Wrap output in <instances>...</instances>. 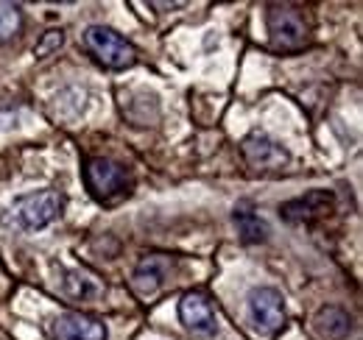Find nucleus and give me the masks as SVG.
I'll return each instance as SVG.
<instances>
[{
	"mask_svg": "<svg viewBox=\"0 0 363 340\" xmlns=\"http://www.w3.org/2000/svg\"><path fill=\"white\" fill-rule=\"evenodd\" d=\"M62 210H65V198L56 190H37V193L14 198L9 215L14 226L26 232H37V229H45L48 223H53L62 215Z\"/></svg>",
	"mask_w": 363,
	"mask_h": 340,
	"instance_id": "nucleus-2",
	"label": "nucleus"
},
{
	"mask_svg": "<svg viewBox=\"0 0 363 340\" xmlns=\"http://www.w3.org/2000/svg\"><path fill=\"white\" fill-rule=\"evenodd\" d=\"M266 23L272 47L279 53H294L308 42V20L294 6H269Z\"/></svg>",
	"mask_w": 363,
	"mask_h": 340,
	"instance_id": "nucleus-3",
	"label": "nucleus"
},
{
	"mask_svg": "<svg viewBox=\"0 0 363 340\" xmlns=\"http://www.w3.org/2000/svg\"><path fill=\"white\" fill-rule=\"evenodd\" d=\"M62 42H65V34H62V31H48L45 37L37 42V47H34V56H40V59H43V56H50L53 50L62 47Z\"/></svg>",
	"mask_w": 363,
	"mask_h": 340,
	"instance_id": "nucleus-15",
	"label": "nucleus"
},
{
	"mask_svg": "<svg viewBox=\"0 0 363 340\" xmlns=\"http://www.w3.org/2000/svg\"><path fill=\"white\" fill-rule=\"evenodd\" d=\"M240 154L243 159L252 165L255 170H277V168H285L288 165V151L269 137L266 131H252L243 142H240Z\"/></svg>",
	"mask_w": 363,
	"mask_h": 340,
	"instance_id": "nucleus-7",
	"label": "nucleus"
},
{
	"mask_svg": "<svg viewBox=\"0 0 363 340\" xmlns=\"http://www.w3.org/2000/svg\"><path fill=\"white\" fill-rule=\"evenodd\" d=\"M82 42L92 59L109 70H126L137 62V50L129 40H123L118 31L106 26H90L82 34Z\"/></svg>",
	"mask_w": 363,
	"mask_h": 340,
	"instance_id": "nucleus-1",
	"label": "nucleus"
},
{
	"mask_svg": "<svg viewBox=\"0 0 363 340\" xmlns=\"http://www.w3.org/2000/svg\"><path fill=\"white\" fill-rule=\"evenodd\" d=\"M53 340H106V324L84 312H62L48 324Z\"/></svg>",
	"mask_w": 363,
	"mask_h": 340,
	"instance_id": "nucleus-8",
	"label": "nucleus"
},
{
	"mask_svg": "<svg viewBox=\"0 0 363 340\" xmlns=\"http://www.w3.org/2000/svg\"><path fill=\"white\" fill-rule=\"evenodd\" d=\"M316 329L330 340H344L352 332V315L341 307H321L316 312Z\"/></svg>",
	"mask_w": 363,
	"mask_h": 340,
	"instance_id": "nucleus-11",
	"label": "nucleus"
},
{
	"mask_svg": "<svg viewBox=\"0 0 363 340\" xmlns=\"http://www.w3.org/2000/svg\"><path fill=\"white\" fill-rule=\"evenodd\" d=\"M62 293L67 298H82V301H87V298L98 296V285L92 282L90 276H84V273H79V271H70V273H65V279H62Z\"/></svg>",
	"mask_w": 363,
	"mask_h": 340,
	"instance_id": "nucleus-13",
	"label": "nucleus"
},
{
	"mask_svg": "<svg viewBox=\"0 0 363 340\" xmlns=\"http://www.w3.org/2000/svg\"><path fill=\"white\" fill-rule=\"evenodd\" d=\"M232 217H235V226H238V234L243 243H263L266 240L269 226L260 220V215L252 212L249 204H238Z\"/></svg>",
	"mask_w": 363,
	"mask_h": 340,
	"instance_id": "nucleus-12",
	"label": "nucleus"
},
{
	"mask_svg": "<svg viewBox=\"0 0 363 340\" xmlns=\"http://www.w3.org/2000/svg\"><path fill=\"white\" fill-rule=\"evenodd\" d=\"M179 318L184 329L196 338H213L218 329V318H216V307L207 293L201 290H190L179 301Z\"/></svg>",
	"mask_w": 363,
	"mask_h": 340,
	"instance_id": "nucleus-6",
	"label": "nucleus"
},
{
	"mask_svg": "<svg viewBox=\"0 0 363 340\" xmlns=\"http://www.w3.org/2000/svg\"><path fill=\"white\" fill-rule=\"evenodd\" d=\"M333 207H335V196L330 190H311V193H305V196H299L294 201H285L279 207V215L288 223L311 226V223H316L321 217H327V215L333 212Z\"/></svg>",
	"mask_w": 363,
	"mask_h": 340,
	"instance_id": "nucleus-9",
	"label": "nucleus"
},
{
	"mask_svg": "<svg viewBox=\"0 0 363 340\" xmlns=\"http://www.w3.org/2000/svg\"><path fill=\"white\" fill-rule=\"evenodd\" d=\"M246 310L257 335H274L285 324V301L274 288H255L246 298Z\"/></svg>",
	"mask_w": 363,
	"mask_h": 340,
	"instance_id": "nucleus-5",
	"label": "nucleus"
},
{
	"mask_svg": "<svg viewBox=\"0 0 363 340\" xmlns=\"http://www.w3.org/2000/svg\"><path fill=\"white\" fill-rule=\"evenodd\" d=\"M84 184L92 198L98 201H115L129 193V170L115 159L95 157L84 165Z\"/></svg>",
	"mask_w": 363,
	"mask_h": 340,
	"instance_id": "nucleus-4",
	"label": "nucleus"
},
{
	"mask_svg": "<svg viewBox=\"0 0 363 340\" xmlns=\"http://www.w3.org/2000/svg\"><path fill=\"white\" fill-rule=\"evenodd\" d=\"M23 31V8L17 3H0V45Z\"/></svg>",
	"mask_w": 363,
	"mask_h": 340,
	"instance_id": "nucleus-14",
	"label": "nucleus"
},
{
	"mask_svg": "<svg viewBox=\"0 0 363 340\" xmlns=\"http://www.w3.org/2000/svg\"><path fill=\"white\" fill-rule=\"evenodd\" d=\"M171 268H174V259H168L165 254L145 256L135 268V273H132V288H135V293H140V296L157 293V290L165 285Z\"/></svg>",
	"mask_w": 363,
	"mask_h": 340,
	"instance_id": "nucleus-10",
	"label": "nucleus"
}]
</instances>
